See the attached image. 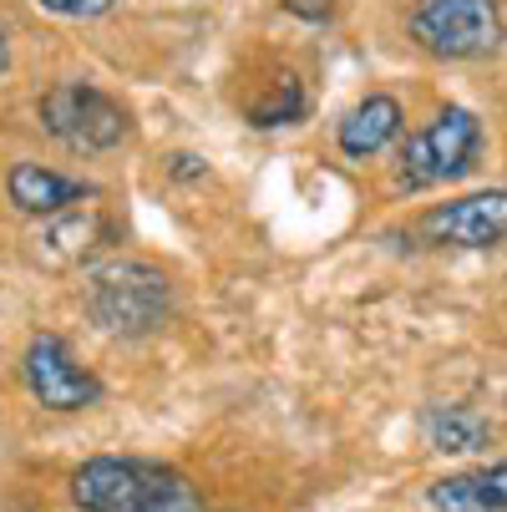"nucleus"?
<instances>
[{"label":"nucleus","mask_w":507,"mask_h":512,"mask_svg":"<svg viewBox=\"0 0 507 512\" xmlns=\"http://www.w3.org/2000/svg\"><path fill=\"white\" fill-rule=\"evenodd\" d=\"M71 502L82 512H208L203 492L168 462L92 457L71 472Z\"/></svg>","instance_id":"1"},{"label":"nucleus","mask_w":507,"mask_h":512,"mask_svg":"<svg viewBox=\"0 0 507 512\" xmlns=\"http://www.w3.org/2000/svg\"><path fill=\"white\" fill-rule=\"evenodd\" d=\"M173 310V284L158 264L112 259L87 274V315L112 335H153Z\"/></svg>","instance_id":"2"},{"label":"nucleus","mask_w":507,"mask_h":512,"mask_svg":"<svg viewBox=\"0 0 507 512\" xmlns=\"http://www.w3.org/2000/svg\"><path fill=\"white\" fill-rule=\"evenodd\" d=\"M406 26L421 51L447 61H472L502 46L497 0H416Z\"/></svg>","instance_id":"3"},{"label":"nucleus","mask_w":507,"mask_h":512,"mask_svg":"<svg viewBox=\"0 0 507 512\" xmlns=\"http://www.w3.org/2000/svg\"><path fill=\"white\" fill-rule=\"evenodd\" d=\"M41 122L56 142H66V148H77V153H107L117 148V142L132 132L127 112L97 92L92 82H61L41 97Z\"/></svg>","instance_id":"4"},{"label":"nucleus","mask_w":507,"mask_h":512,"mask_svg":"<svg viewBox=\"0 0 507 512\" xmlns=\"http://www.w3.org/2000/svg\"><path fill=\"white\" fill-rule=\"evenodd\" d=\"M477 142H482V127L467 107L437 112V122H426L401 148V183L406 188H431V183L462 178L477 158Z\"/></svg>","instance_id":"5"},{"label":"nucleus","mask_w":507,"mask_h":512,"mask_svg":"<svg viewBox=\"0 0 507 512\" xmlns=\"http://www.w3.org/2000/svg\"><path fill=\"white\" fill-rule=\"evenodd\" d=\"M21 376H26V391H31L46 411H82V406H97V401H102L97 376L82 371V365L71 360V350H66L61 335H36V340L26 345Z\"/></svg>","instance_id":"6"},{"label":"nucleus","mask_w":507,"mask_h":512,"mask_svg":"<svg viewBox=\"0 0 507 512\" xmlns=\"http://www.w3.org/2000/svg\"><path fill=\"white\" fill-rule=\"evenodd\" d=\"M421 234L431 244H452V249H487L507 239V193L487 188V193H467V198L431 208L421 218Z\"/></svg>","instance_id":"7"},{"label":"nucleus","mask_w":507,"mask_h":512,"mask_svg":"<svg viewBox=\"0 0 507 512\" xmlns=\"http://www.w3.org/2000/svg\"><path fill=\"white\" fill-rule=\"evenodd\" d=\"M426 502H431V512H507V457L482 472L431 482Z\"/></svg>","instance_id":"8"},{"label":"nucleus","mask_w":507,"mask_h":512,"mask_svg":"<svg viewBox=\"0 0 507 512\" xmlns=\"http://www.w3.org/2000/svg\"><path fill=\"white\" fill-rule=\"evenodd\" d=\"M6 193H11V203H16L21 213H61V208H71V203L92 198L87 183L61 178V173H51V168H41V163H16V168L6 173Z\"/></svg>","instance_id":"9"},{"label":"nucleus","mask_w":507,"mask_h":512,"mask_svg":"<svg viewBox=\"0 0 507 512\" xmlns=\"http://www.w3.org/2000/svg\"><path fill=\"white\" fill-rule=\"evenodd\" d=\"M401 132V102L396 97H366L340 122V153L345 158H376Z\"/></svg>","instance_id":"10"},{"label":"nucleus","mask_w":507,"mask_h":512,"mask_svg":"<svg viewBox=\"0 0 507 512\" xmlns=\"http://www.w3.org/2000/svg\"><path fill=\"white\" fill-rule=\"evenodd\" d=\"M97 239H102V218L97 213H71V218H56V224L36 239V259L51 264V269H66V264H77Z\"/></svg>","instance_id":"11"},{"label":"nucleus","mask_w":507,"mask_h":512,"mask_svg":"<svg viewBox=\"0 0 507 512\" xmlns=\"http://www.w3.org/2000/svg\"><path fill=\"white\" fill-rule=\"evenodd\" d=\"M426 442L437 452H477V447H487V421L477 411H462V406L431 411L426 416Z\"/></svg>","instance_id":"12"},{"label":"nucleus","mask_w":507,"mask_h":512,"mask_svg":"<svg viewBox=\"0 0 507 512\" xmlns=\"http://www.w3.org/2000/svg\"><path fill=\"white\" fill-rule=\"evenodd\" d=\"M300 112H305L300 82H295V77H279V87L269 92V102H254L249 122H254V127H284V122H295Z\"/></svg>","instance_id":"13"},{"label":"nucleus","mask_w":507,"mask_h":512,"mask_svg":"<svg viewBox=\"0 0 507 512\" xmlns=\"http://www.w3.org/2000/svg\"><path fill=\"white\" fill-rule=\"evenodd\" d=\"M117 6V0H41V11L61 16V21H97Z\"/></svg>","instance_id":"14"},{"label":"nucleus","mask_w":507,"mask_h":512,"mask_svg":"<svg viewBox=\"0 0 507 512\" xmlns=\"http://www.w3.org/2000/svg\"><path fill=\"white\" fill-rule=\"evenodd\" d=\"M295 16H305V21H325L330 11H335V0H284Z\"/></svg>","instance_id":"15"},{"label":"nucleus","mask_w":507,"mask_h":512,"mask_svg":"<svg viewBox=\"0 0 507 512\" xmlns=\"http://www.w3.org/2000/svg\"><path fill=\"white\" fill-rule=\"evenodd\" d=\"M198 173H203V163H198V158H188V153H178V158H173V178H198Z\"/></svg>","instance_id":"16"}]
</instances>
